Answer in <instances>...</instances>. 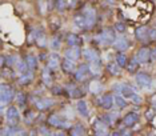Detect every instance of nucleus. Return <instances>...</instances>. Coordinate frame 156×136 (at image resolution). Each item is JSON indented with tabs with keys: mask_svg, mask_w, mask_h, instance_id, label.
<instances>
[{
	"mask_svg": "<svg viewBox=\"0 0 156 136\" xmlns=\"http://www.w3.org/2000/svg\"><path fill=\"white\" fill-rule=\"evenodd\" d=\"M35 116H36V113L35 112H27V117H26V121L27 123H30V120H34Z\"/></svg>",
	"mask_w": 156,
	"mask_h": 136,
	"instance_id": "nucleus-43",
	"label": "nucleus"
},
{
	"mask_svg": "<svg viewBox=\"0 0 156 136\" xmlns=\"http://www.w3.org/2000/svg\"><path fill=\"white\" fill-rule=\"evenodd\" d=\"M83 15L86 16V19H87V26H88V28L94 27L95 21H96V11L92 8V7L87 5L86 8L83 9Z\"/></svg>",
	"mask_w": 156,
	"mask_h": 136,
	"instance_id": "nucleus-4",
	"label": "nucleus"
},
{
	"mask_svg": "<svg viewBox=\"0 0 156 136\" xmlns=\"http://www.w3.org/2000/svg\"><path fill=\"white\" fill-rule=\"evenodd\" d=\"M66 58L69 59V60H77L80 58V49L77 48V45H75V47H71L69 49H67L66 51Z\"/></svg>",
	"mask_w": 156,
	"mask_h": 136,
	"instance_id": "nucleus-12",
	"label": "nucleus"
},
{
	"mask_svg": "<svg viewBox=\"0 0 156 136\" xmlns=\"http://www.w3.org/2000/svg\"><path fill=\"white\" fill-rule=\"evenodd\" d=\"M5 117L11 126H16L17 121H19V111H17L16 107H8V109L5 112Z\"/></svg>",
	"mask_w": 156,
	"mask_h": 136,
	"instance_id": "nucleus-5",
	"label": "nucleus"
},
{
	"mask_svg": "<svg viewBox=\"0 0 156 136\" xmlns=\"http://www.w3.org/2000/svg\"><path fill=\"white\" fill-rule=\"evenodd\" d=\"M115 103H116V106H118L119 108H124V107L127 106V102L124 100L123 96H120V95H116L115 96Z\"/></svg>",
	"mask_w": 156,
	"mask_h": 136,
	"instance_id": "nucleus-33",
	"label": "nucleus"
},
{
	"mask_svg": "<svg viewBox=\"0 0 156 136\" xmlns=\"http://www.w3.org/2000/svg\"><path fill=\"white\" fill-rule=\"evenodd\" d=\"M59 56L56 55V53H52L51 56L48 58V68L49 70H56V68L59 67Z\"/></svg>",
	"mask_w": 156,
	"mask_h": 136,
	"instance_id": "nucleus-21",
	"label": "nucleus"
},
{
	"mask_svg": "<svg viewBox=\"0 0 156 136\" xmlns=\"http://www.w3.org/2000/svg\"><path fill=\"white\" fill-rule=\"evenodd\" d=\"M62 68H63V71L67 73H71V72H73V71L76 70V67H75V62L73 60H69V59H67L66 60H63V63H62Z\"/></svg>",
	"mask_w": 156,
	"mask_h": 136,
	"instance_id": "nucleus-18",
	"label": "nucleus"
},
{
	"mask_svg": "<svg viewBox=\"0 0 156 136\" xmlns=\"http://www.w3.org/2000/svg\"><path fill=\"white\" fill-rule=\"evenodd\" d=\"M150 40H156V30L155 28H151L150 30V35H148Z\"/></svg>",
	"mask_w": 156,
	"mask_h": 136,
	"instance_id": "nucleus-42",
	"label": "nucleus"
},
{
	"mask_svg": "<svg viewBox=\"0 0 156 136\" xmlns=\"http://www.w3.org/2000/svg\"><path fill=\"white\" fill-rule=\"evenodd\" d=\"M136 81L139 85H141V87H150L152 84V79H151L150 75H147V73H137Z\"/></svg>",
	"mask_w": 156,
	"mask_h": 136,
	"instance_id": "nucleus-9",
	"label": "nucleus"
},
{
	"mask_svg": "<svg viewBox=\"0 0 156 136\" xmlns=\"http://www.w3.org/2000/svg\"><path fill=\"white\" fill-rule=\"evenodd\" d=\"M116 63L122 68L126 67L127 66V56L124 55V53H118V55H116Z\"/></svg>",
	"mask_w": 156,
	"mask_h": 136,
	"instance_id": "nucleus-31",
	"label": "nucleus"
},
{
	"mask_svg": "<svg viewBox=\"0 0 156 136\" xmlns=\"http://www.w3.org/2000/svg\"><path fill=\"white\" fill-rule=\"evenodd\" d=\"M139 120V115L136 112H131L124 117V126L126 127H132L133 124H136V121Z\"/></svg>",
	"mask_w": 156,
	"mask_h": 136,
	"instance_id": "nucleus-15",
	"label": "nucleus"
},
{
	"mask_svg": "<svg viewBox=\"0 0 156 136\" xmlns=\"http://www.w3.org/2000/svg\"><path fill=\"white\" fill-rule=\"evenodd\" d=\"M26 63L28 66V70L30 71H35L37 67V60L36 58H34V56H27L26 58Z\"/></svg>",
	"mask_w": 156,
	"mask_h": 136,
	"instance_id": "nucleus-24",
	"label": "nucleus"
},
{
	"mask_svg": "<svg viewBox=\"0 0 156 136\" xmlns=\"http://www.w3.org/2000/svg\"><path fill=\"white\" fill-rule=\"evenodd\" d=\"M56 7H58V11H64V8L67 7V2L66 0H56Z\"/></svg>",
	"mask_w": 156,
	"mask_h": 136,
	"instance_id": "nucleus-35",
	"label": "nucleus"
},
{
	"mask_svg": "<svg viewBox=\"0 0 156 136\" xmlns=\"http://www.w3.org/2000/svg\"><path fill=\"white\" fill-rule=\"evenodd\" d=\"M16 99H17V102H19V104H24V103H26V95L24 94H19L16 96Z\"/></svg>",
	"mask_w": 156,
	"mask_h": 136,
	"instance_id": "nucleus-39",
	"label": "nucleus"
},
{
	"mask_svg": "<svg viewBox=\"0 0 156 136\" xmlns=\"http://www.w3.org/2000/svg\"><path fill=\"white\" fill-rule=\"evenodd\" d=\"M115 30L118 32H124L126 31V26H124L123 23H116L115 24Z\"/></svg>",
	"mask_w": 156,
	"mask_h": 136,
	"instance_id": "nucleus-38",
	"label": "nucleus"
},
{
	"mask_svg": "<svg viewBox=\"0 0 156 136\" xmlns=\"http://www.w3.org/2000/svg\"><path fill=\"white\" fill-rule=\"evenodd\" d=\"M71 134L72 135H84L86 134V128H84L83 126H80V124H77V126H75L73 128H71Z\"/></svg>",
	"mask_w": 156,
	"mask_h": 136,
	"instance_id": "nucleus-30",
	"label": "nucleus"
},
{
	"mask_svg": "<svg viewBox=\"0 0 156 136\" xmlns=\"http://www.w3.org/2000/svg\"><path fill=\"white\" fill-rule=\"evenodd\" d=\"M136 59H137V62L141 63V64L148 63V62L151 60V49L147 48V47H143L139 52H137Z\"/></svg>",
	"mask_w": 156,
	"mask_h": 136,
	"instance_id": "nucleus-6",
	"label": "nucleus"
},
{
	"mask_svg": "<svg viewBox=\"0 0 156 136\" xmlns=\"http://www.w3.org/2000/svg\"><path fill=\"white\" fill-rule=\"evenodd\" d=\"M67 43H68L71 47H75V45H79L80 39H79V36H77V35L69 34L68 36H67Z\"/></svg>",
	"mask_w": 156,
	"mask_h": 136,
	"instance_id": "nucleus-25",
	"label": "nucleus"
},
{
	"mask_svg": "<svg viewBox=\"0 0 156 136\" xmlns=\"http://www.w3.org/2000/svg\"><path fill=\"white\" fill-rule=\"evenodd\" d=\"M77 112L80 113L81 116L84 117H88V115H90V112H88V107H87V103L84 102V100H80L79 103H77Z\"/></svg>",
	"mask_w": 156,
	"mask_h": 136,
	"instance_id": "nucleus-20",
	"label": "nucleus"
},
{
	"mask_svg": "<svg viewBox=\"0 0 156 136\" xmlns=\"http://www.w3.org/2000/svg\"><path fill=\"white\" fill-rule=\"evenodd\" d=\"M139 62H137V59L136 60H131V62L128 63V64H127V70H128L129 71V72H136V71H137V68H139Z\"/></svg>",
	"mask_w": 156,
	"mask_h": 136,
	"instance_id": "nucleus-29",
	"label": "nucleus"
},
{
	"mask_svg": "<svg viewBox=\"0 0 156 136\" xmlns=\"http://www.w3.org/2000/svg\"><path fill=\"white\" fill-rule=\"evenodd\" d=\"M115 34L111 31V30H104V31H101L100 34L96 36V41L98 43H100V44H111V43L115 41Z\"/></svg>",
	"mask_w": 156,
	"mask_h": 136,
	"instance_id": "nucleus-2",
	"label": "nucleus"
},
{
	"mask_svg": "<svg viewBox=\"0 0 156 136\" xmlns=\"http://www.w3.org/2000/svg\"><path fill=\"white\" fill-rule=\"evenodd\" d=\"M132 102H133V103H136V104H140V103L143 102V99H141V96H139V95L135 94V95L132 96Z\"/></svg>",
	"mask_w": 156,
	"mask_h": 136,
	"instance_id": "nucleus-41",
	"label": "nucleus"
},
{
	"mask_svg": "<svg viewBox=\"0 0 156 136\" xmlns=\"http://www.w3.org/2000/svg\"><path fill=\"white\" fill-rule=\"evenodd\" d=\"M73 24L77 27V28H80V30H84V28H88L87 26V19H86V16L81 13V15H76L75 17H73Z\"/></svg>",
	"mask_w": 156,
	"mask_h": 136,
	"instance_id": "nucleus-16",
	"label": "nucleus"
},
{
	"mask_svg": "<svg viewBox=\"0 0 156 136\" xmlns=\"http://www.w3.org/2000/svg\"><path fill=\"white\" fill-rule=\"evenodd\" d=\"M71 96H72L73 99H77V98H81L83 96V92L80 91V89H77V88H73L72 91H71Z\"/></svg>",
	"mask_w": 156,
	"mask_h": 136,
	"instance_id": "nucleus-36",
	"label": "nucleus"
},
{
	"mask_svg": "<svg viewBox=\"0 0 156 136\" xmlns=\"http://www.w3.org/2000/svg\"><path fill=\"white\" fill-rule=\"evenodd\" d=\"M100 60H94V62H91V66H90V71L94 75H100Z\"/></svg>",
	"mask_w": 156,
	"mask_h": 136,
	"instance_id": "nucleus-23",
	"label": "nucleus"
},
{
	"mask_svg": "<svg viewBox=\"0 0 156 136\" xmlns=\"http://www.w3.org/2000/svg\"><path fill=\"white\" fill-rule=\"evenodd\" d=\"M94 131L96 135H107L108 134V127L104 121L101 120H95L94 121Z\"/></svg>",
	"mask_w": 156,
	"mask_h": 136,
	"instance_id": "nucleus-7",
	"label": "nucleus"
},
{
	"mask_svg": "<svg viewBox=\"0 0 156 136\" xmlns=\"http://www.w3.org/2000/svg\"><path fill=\"white\" fill-rule=\"evenodd\" d=\"M48 124H49V126H52V127L60 128V130H68V128H71V124L68 123V121L63 120L59 115H52V116H49Z\"/></svg>",
	"mask_w": 156,
	"mask_h": 136,
	"instance_id": "nucleus-3",
	"label": "nucleus"
},
{
	"mask_svg": "<svg viewBox=\"0 0 156 136\" xmlns=\"http://www.w3.org/2000/svg\"><path fill=\"white\" fill-rule=\"evenodd\" d=\"M31 81H32V73H23V76L19 79V83L20 85H27V84H30Z\"/></svg>",
	"mask_w": 156,
	"mask_h": 136,
	"instance_id": "nucleus-27",
	"label": "nucleus"
},
{
	"mask_svg": "<svg viewBox=\"0 0 156 136\" xmlns=\"http://www.w3.org/2000/svg\"><path fill=\"white\" fill-rule=\"evenodd\" d=\"M90 89L92 94H99L103 91V85L100 84V81H92L90 84Z\"/></svg>",
	"mask_w": 156,
	"mask_h": 136,
	"instance_id": "nucleus-28",
	"label": "nucleus"
},
{
	"mask_svg": "<svg viewBox=\"0 0 156 136\" xmlns=\"http://www.w3.org/2000/svg\"><path fill=\"white\" fill-rule=\"evenodd\" d=\"M62 87H52V92H54L55 95H59V94H62Z\"/></svg>",
	"mask_w": 156,
	"mask_h": 136,
	"instance_id": "nucleus-44",
	"label": "nucleus"
},
{
	"mask_svg": "<svg viewBox=\"0 0 156 136\" xmlns=\"http://www.w3.org/2000/svg\"><path fill=\"white\" fill-rule=\"evenodd\" d=\"M120 67L118 63H109L107 66V71H109L111 75H119L120 73Z\"/></svg>",
	"mask_w": 156,
	"mask_h": 136,
	"instance_id": "nucleus-26",
	"label": "nucleus"
},
{
	"mask_svg": "<svg viewBox=\"0 0 156 136\" xmlns=\"http://www.w3.org/2000/svg\"><path fill=\"white\" fill-rule=\"evenodd\" d=\"M41 79H43V81L47 85H49L51 84V81H52V75H51V72H49L48 70H44L43 71V73H41Z\"/></svg>",
	"mask_w": 156,
	"mask_h": 136,
	"instance_id": "nucleus-32",
	"label": "nucleus"
},
{
	"mask_svg": "<svg viewBox=\"0 0 156 136\" xmlns=\"http://www.w3.org/2000/svg\"><path fill=\"white\" fill-rule=\"evenodd\" d=\"M154 116H155V113H154V111H152V109H147V111H145V117H147L148 120H152V119H154Z\"/></svg>",
	"mask_w": 156,
	"mask_h": 136,
	"instance_id": "nucleus-40",
	"label": "nucleus"
},
{
	"mask_svg": "<svg viewBox=\"0 0 156 136\" xmlns=\"http://www.w3.org/2000/svg\"><path fill=\"white\" fill-rule=\"evenodd\" d=\"M35 106H36V108L39 111H45L48 108H51L52 106H54V100L52 99H48V98H43V99H39L36 103H35Z\"/></svg>",
	"mask_w": 156,
	"mask_h": 136,
	"instance_id": "nucleus-8",
	"label": "nucleus"
},
{
	"mask_svg": "<svg viewBox=\"0 0 156 136\" xmlns=\"http://www.w3.org/2000/svg\"><path fill=\"white\" fill-rule=\"evenodd\" d=\"M152 107H154V108L156 109V98H155L154 100H152Z\"/></svg>",
	"mask_w": 156,
	"mask_h": 136,
	"instance_id": "nucleus-45",
	"label": "nucleus"
},
{
	"mask_svg": "<svg viewBox=\"0 0 156 136\" xmlns=\"http://www.w3.org/2000/svg\"><path fill=\"white\" fill-rule=\"evenodd\" d=\"M13 96H15V92H13V88L8 84H2V92H0V102H2V106L7 104V103H11Z\"/></svg>",
	"mask_w": 156,
	"mask_h": 136,
	"instance_id": "nucleus-1",
	"label": "nucleus"
},
{
	"mask_svg": "<svg viewBox=\"0 0 156 136\" xmlns=\"http://www.w3.org/2000/svg\"><path fill=\"white\" fill-rule=\"evenodd\" d=\"M129 45L128 40H127L126 38H119V39H115V41H113V47L116 49H119V51H123V49H127V47Z\"/></svg>",
	"mask_w": 156,
	"mask_h": 136,
	"instance_id": "nucleus-19",
	"label": "nucleus"
},
{
	"mask_svg": "<svg viewBox=\"0 0 156 136\" xmlns=\"http://www.w3.org/2000/svg\"><path fill=\"white\" fill-rule=\"evenodd\" d=\"M98 102H99V104H100L103 108L109 109L113 106V102H115V99H113L111 95H104L101 99H98Z\"/></svg>",
	"mask_w": 156,
	"mask_h": 136,
	"instance_id": "nucleus-11",
	"label": "nucleus"
},
{
	"mask_svg": "<svg viewBox=\"0 0 156 136\" xmlns=\"http://www.w3.org/2000/svg\"><path fill=\"white\" fill-rule=\"evenodd\" d=\"M48 2H52V0H48Z\"/></svg>",
	"mask_w": 156,
	"mask_h": 136,
	"instance_id": "nucleus-46",
	"label": "nucleus"
},
{
	"mask_svg": "<svg viewBox=\"0 0 156 136\" xmlns=\"http://www.w3.org/2000/svg\"><path fill=\"white\" fill-rule=\"evenodd\" d=\"M119 91L122 92V95L124 96V98H127V99H132V96L136 94V91H135L132 87H129V85H120Z\"/></svg>",
	"mask_w": 156,
	"mask_h": 136,
	"instance_id": "nucleus-17",
	"label": "nucleus"
},
{
	"mask_svg": "<svg viewBox=\"0 0 156 136\" xmlns=\"http://www.w3.org/2000/svg\"><path fill=\"white\" fill-rule=\"evenodd\" d=\"M36 43L39 47H44L45 45V36L44 35H39V36L36 38Z\"/></svg>",
	"mask_w": 156,
	"mask_h": 136,
	"instance_id": "nucleus-37",
	"label": "nucleus"
},
{
	"mask_svg": "<svg viewBox=\"0 0 156 136\" xmlns=\"http://www.w3.org/2000/svg\"><path fill=\"white\" fill-rule=\"evenodd\" d=\"M136 38L139 39L140 41H145V40H148V35H150V28H147V27H140V28H137L136 30Z\"/></svg>",
	"mask_w": 156,
	"mask_h": 136,
	"instance_id": "nucleus-13",
	"label": "nucleus"
},
{
	"mask_svg": "<svg viewBox=\"0 0 156 136\" xmlns=\"http://www.w3.org/2000/svg\"><path fill=\"white\" fill-rule=\"evenodd\" d=\"M26 135V131L16 128V126H9L8 128H3L2 130V135Z\"/></svg>",
	"mask_w": 156,
	"mask_h": 136,
	"instance_id": "nucleus-14",
	"label": "nucleus"
},
{
	"mask_svg": "<svg viewBox=\"0 0 156 136\" xmlns=\"http://www.w3.org/2000/svg\"><path fill=\"white\" fill-rule=\"evenodd\" d=\"M51 48L52 49H59L60 48V39L59 38H52L51 40Z\"/></svg>",
	"mask_w": 156,
	"mask_h": 136,
	"instance_id": "nucleus-34",
	"label": "nucleus"
},
{
	"mask_svg": "<svg viewBox=\"0 0 156 136\" xmlns=\"http://www.w3.org/2000/svg\"><path fill=\"white\" fill-rule=\"evenodd\" d=\"M83 56L86 58L87 60H91V62H94V60H98V53L95 52V49H90V48H87V49H84L83 51Z\"/></svg>",
	"mask_w": 156,
	"mask_h": 136,
	"instance_id": "nucleus-22",
	"label": "nucleus"
},
{
	"mask_svg": "<svg viewBox=\"0 0 156 136\" xmlns=\"http://www.w3.org/2000/svg\"><path fill=\"white\" fill-rule=\"evenodd\" d=\"M90 72V66H87V64H81V66L77 68V71H75V77L76 80H84V77L88 75Z\"/></svg>",
	"mask_w": 156,
	"mask_h": 136,
	"instance_id": "nucleus-10",
	"label": "nucleus"
}]
</instances>
